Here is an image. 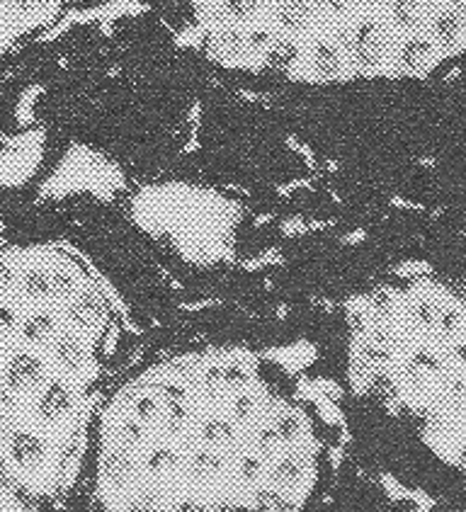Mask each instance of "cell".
Returning a JSON list of instances; mask_svg holds the SVG:
<instances>
[{
    "instance_id": "7a4b0ae2",
    "label": "cell",
    "mask_w": 466,
    "mask_h": 512,
    "mask_svg": "<svg viewBox=\"0 0 466 512\" xmlns=\"http://www.w3.org/2000/svg\"><path fill=\"white\" fill-rule=\"evenodd\" d=\"M275 350L224 299L190 301L163 321L102 396L83 510L321 508L350 437Z\"/></svg>"
},
{
    "instance_id": "277c9868",
    "label": "cell",
    "mask_w": 466,
    "mask_h": 512,
    "mask_svg": "<svg viewBox=\"0 0 466 512\" xmlns=\"http://www.w3.org/2000/svg\"><path fill=\"white\" fill-rule=\"evenodd\" d=\"M0 512H39L0 471Z\"/></svg>"
},
{
    "instance_id": "6da1fadb",
    "label": "cell",
    "mask_w": 466,
    "mask_h": 512,
    "mask_svg": "<svg viewBox=\"0 0 466 512\" xmlns=\"http://www.w3.org/2000/svg\"><path fill=\"white\" fill-rule=\"evenodd\" d=\"M124 71L299 190H372L466 107V0H134Z\"/></svg>"
},
{
    "instance_id": "3957f363",
    "label": "cell",
    "mask_w": 466,
    "mask_h": 512,
    "mask_svg": "<svg viewBox=\"0 0 466 512\" xmlns=\"http://www.w3.org/2000/svg\"><path fill=\"white\" fill-rule=\"evenodd\" d=\"M192 299L132 195L49 199L0 233V471L39 512L78 500L107 386Z\"/></svg>"
}]
</instances>
